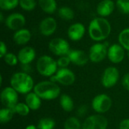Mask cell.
I'll use <instances>...</instances> for the list:
<instances>
[{
  "mask_svg": "<svg viewBox=\"0 0 129 129\" xmlns=\"http://www.w3.org/2000/svg\"><path fill=\"white\" fill-rule=\"evenodd\" d=\"M112 26L110 21L105 17H95L92 19L88 27L89 37L95 42L106 40L110 35Z\"/></svg>",
  "mask_w": 129,
  "mask_h": 129,
  "instance_id": "1",
  "label": "cell"
},
{
  "mask_svg": "<svg viewBox=\"0 0 129 129\" xmlns=\"http://www.w3.org/2000/svg\"><path fill=\"white\" fill-rule=\"evenodd\" d=\"M33 91L42 100L51 101L57 98L60 94V88L52 81H43L37 83Z\"/></svg>",
  "mask_w": 129,
  "mask_h": 129,
  "instance_id": "2",
  "label": "cell"
},
{
  "mask_svg": "<svg viewBox=\"0 0 129 129\" xmlns=\"http://www.w3.org/2000/svg\"><path fill=\"white\" fill-rule=\"evenodd\" d=\"M10 83L11 86L18 93L26 94L31 92L35 86L31 76L24 72H17L13 74Z\"/></svg>",
  "mask_w": 129,
  "mask_h": 129,
  "instance_id": "3",
  "label": "cell"
},
{
  "mask_svg": "<svg viewBox=\"0 0 129 129\" xmlns=\"http://www.w3.org/2000/svg\"><path fill=\"white\" fill-rule=\"evenodd\" d=\"M57 63L48 55H42L37 60L36 69L39 73L43 76L51 77L57 71Z\"/></svg>",
  "mask_w": 129,
  "mask_h": 129,
  "instance_id": "4",
  "label": "cell"
},
{
  "mask_svg": "<svg viewBox=\"0 0 129 129\" xmlns=\"http://www.w3.org/2000/svg\"><path fill=\"white\" fill-rule=\"evenodd\" d=\"M106 42H97L91 46L89 49V60L93 63H100L107 57L108 48Z\"/></svg>",
  "mask_w": 129,
  "mask_h": 129,
  "instance_id": "5",
  "label": "cell"
},
{
  "mask_svg": "<svg viewBox=\"0 0 129 129\" xmlns=\"http://www.w3.org/2000/svg\"><path fill=\"white\" fill-rule=\"evenodd\" d=\"M48 48L51 53L57 56L68 55L70 51V47L68 42L63 38H54L48 44Z\"/></svg>",
  "mask_w": 129,
  "mask_h": 129,
  "instance_id": "6",
  "label": "cell"
},
{
  "mask_svg": "<svg viewBox=\"0 0 129 129\" xmlns=\"http://www.w3.org/2000/svg\"><path fill=\"white\" fill-rule=\"evenodd\" d=\"M50 78H51V81L67 86L73 85L76 80V76L74 73L67 68L58 69L57 73Z\"/></svg>",
  "mask_w": 129,
  "mask_h": 129,
  "instance_id": "7",
  "label": "cell"
},
{
  "mask_svg": "<svg viewBox=\"0 0 129 129\" xmlns=\"http://www.w3.org/2000/svg\"><path fill=\"white\" fill-rule=\"evenodd\" d=\"M112 100L110 96L105 94H101L94 98L91 106L96 113L101 114L108 112L112 107Z\"/></svg>",
  "mask_w": 129,
  "mask_h": 129,
  "instance_id": "8",
  "label": "cell"
},
{
  "mask_svg": "<svg viewBox=\"0 0 129 129\" xmlns=\"http://www.w3.org/2000/svg\"><path fill=\"white\" fill-rule=\"evenodd\" d=\"M108 121L101 114L92 115L87 117L82 123V129H107Z\"/></svg>",
  "mask_w": 129,
  "mask_h": 129,
  "instance_id": "9",
  "label": "cell"
},
{
  "mask_svg": "<svg viewBox=\"0 0 129 129\" xmlns=\"http://www.w3.org/2000/svg\"><path fill=\"white\" fill-rule=\"evenodd\" d=\"M18 92L11 86L5 88L1 92V101L5 108L14 110L18 104Z\"/></svg>",
  "mask_w": 129,
  "mask_h": 129,
  "instance_id": "10",
  "label": "cell"
},
{
  "mask_svg": "<svg viewBox=\"0 0 129 129\" xmlns=\"http://www.w3.org/2000/svg\"><path fill=\"white\" fill-rule=\"evenodd\" d=\"M119 79V72L115 67L106 68L102 74L101 83L106 88H110L116 85Z\"/></svg>",
  "mask_w": 129,
  "mask_h": 129,
  "instance_id": "11",
  "label": "cell"
},
{
  "mask_svg": "<svg viewBox=\"0 0 129 129\" xmlns=\"http://www.w3.org/2000/svg\"><path fill=\"white\" fill-rule=\"evenodd\" d=\"M5 24L9 29L15 32L23 28L26 24V17L20 13H12L5 17Z\"/></svg>",
  "mask_w": 129,
  "mask_h": 129,
  "instance_id": "12",
  "label": "cell"
},
{
  "mask_svg": "<svg viewBox=\"0 0 129 129\" xmlns=\"http://www.w3.org/2000/svg\"><path fill=\"white\" fill-rule=\"evenodd\" d=\"M57 28V23L56 20L52 17H47L41 20L39 30L40 33L44 36H50L53 35Z\"/></svg>",
  "mask_w": 129,
  "mask_h": 129,
  "instance_id": "13",
  "label": "cell"
},
{
  "mask_svg": "<svg viewBox=\"0 0 129 129\" xmlns=\"http://www.w3.org/2000/svg\"><path fill=\"white\" fill-rule=\"evenodd\" d=\"M125 48L120 44H113L108 48L107 57L113 63H119L125 58Z\"/></svg>",
  "mask_w": 129,
  "mask_h": 129,
  "instance_id": "14",
  "label": "cell"
},
{
  "mask_svg": "<svg viewBox=\"0 0 129 129\" xmlns=\"http://www.w3.org/2000/svg\"><path fill=\"white\" fill-rule=\"evenodd\" d=\"M86 32L85 26L83 23L77 22L71 24L67 29V36L71 41H80L85 36Z\"/></svg>",
  "mask_w": 129,
  "mask_h": 129,
  "instance_id": "15",
  "label": "cell"
},
{
  "mask_svg": "<svg viewBox=\"0 0 129 129\" xmlns=\"http://www.w3.org/2000/svg\"><path fill=\"white\" fill-rule=\"evenodd\" d=\"M116 3L113 0H102L96 8V12L101 17H107L113 14L116 8Z\"/></svg>",
  "mask_w": 129,
  "mask_h": 129,
  "instance_id": "16",
  "label": "cell"
},
{
  "mask_svg": "<svg viewBox=\"0 0 129 129\" xmlns=\"http://www.w3.org/2000/svg\"><path fill=\"white\" fill-rule=\"evenodd\" d=\"M36 50L30 46H25L22 48L18 54V60L21 64H29L36 58Z\"/></svg>",
  "mask_w": 129,
  "mask_h": 129,
  "instance_id": "17",
  "label": "cell"
},
{
  "mask_svg": "<svg viewBox=\"0 0 129 129\" xmlns=\"http://www.w3.org/2000/svg\"><path fill=\"white\" fill-rule=\"evenodd\" d=\"M71 63L76 66H84L89 60V56L82 50H70L68 54Z\"/></svg>",
  "mask_w": 129,
  "mask_h": 129,
  "instance_id": "18",
  "label": "cell"
},
{
  "mask_svg": "<svg viewBox=\"0 0 129 129\" xmlns=\"http://www.w3.org/2000/svg\"><path fill=\"white\" fill-rule=\"evenodd\" d=\"M31 37V32L28 29L22 28L14 32L13 35V40L15 44L18 45H24L30 41Z\"/></svg>",
  "mask_w": 129,
  "mask_h": 129,
  "instance_id": "19",
  "label": "cell"
},
{
  "mask_svg": "<svg viewBox=\"0 0 129 129\" xmlns=\"http://www.w3.org/2000/svg\"><path fill=\"white\" fill-rule=\"evenodd\" d=\"M25 103L32 110H36L40 108L42 104V99L33 91L26 94Z\"/></svg>",
  "mask_w": 129,
  "mask_h": 129,
  "instance_id": "20",
  "label": "cell"
},
{
  "mask_svg": "<svg viewBox=\"0 0 129 129\" xmlns=\"http://www.w3.org/2000/svg\"><path fill=\"white\" fill-rule=\"evenodd\" d=\"M39 6L46 14H52L57 11V4L56 0H39Z\"/></svg>",
  "mask_w": 129,
  "mask_h": 129,
  "instance_id": "21",
  "label": "cell"
},
{
  "mask_svg": "<svg viewBox=\"0 0 129 129\" xmlns=\"http://www.w3.org/2000/svg\"><path fill=\"white\" fill-rule=\"evenodd\" d=\"M57 15L63 20H72L74 18V11L68 6H62L57 9Z\"/></svg>",
  "mask_w": 129,
  "mask_h": 129,
  "instance_id": "22",
  "label": "cell"
},
{
  "mask_svg": "<svg viewBox=\"0 0 129 129\" xmlns=\"http://www.w3.org/2000/svg\"><path fill=\"white\" fill-rule=\"evenodd\" d=\"M60 104L62 109L66 112H71L74 108V102L68 94H61L60 97Z\"/></svg>",
  "mask_w": 129,
  "mask_h": 129,
  "instance_id": "23",
  "label": "cell"
},
{
  "mask_svg": "<svg viewBox=\"0 0 129 129\" xmlns=\"http://www.w3.org/2000/svg\"><path fill=\"white\" fill-rule=\"evenodd\" d=\"M119 44H120L125 50L129 51V27L123 29L118 36Z\"/></svg>",
  "mask_w": 129,
  "mask_h": 129,
  "instance_id": "24",
  "label": "cell"
},
{
  "mask_svg": "<svg viewBox=\"0 0 129 129\" xmlns=\"http://www.w3.org/2000/svg\"><path fill=\"white\" fill-rule=\"evenodd\" d=\"M14 110L9 108H2L0 110V122L2 124H5L11 121L13 118Z\"/></svg>",
  "mask_w": 129,
  "mask_h": 129,
  "instance_id": "25",
  "label": "cell"
},
{
  "mask_svg": "<svg viewBox=\"0 0 129 129\" xmlns=\"http://www.w3.org/2000/svg\"><path fill=\"white\" fill-rule=\"evenodd\" d=\"M82 125L80 121L76 117H70L68 118L64 124H63V128L64 129H82Z\"/></svg>",
  "mask_w": 129,
  "mask_h": 129,
  "instance_id": "26",
  "label": "cell"
},
{
  "mask_svg": "<svg viewBox=\"0 0 129 129\" xmlns=\"http://www.w3.org/2000/svg\"><path fill=\"white\" fill-rule=\"evenodd\" d=\"M55 127V121L51 118L45 117L42 118L39 122L37 128L38 129H54Z\"/></svg>",
  "mask_w": 129,
  "mask_h": 129,
  "instance_id": "27",
  "label": "cell"
},
{
  "mask_svg": "<svg viewBox=\"0 0 129 129\" xmlns=\"http://www.w3.org/2000/svg\"><path fill=\"white\" fill-rule=\"evenodd\" d=\"M20 0H0V8L2 11H11L19 5Z\"/></svg>",
  "mask_w": 129,
  "mask_h": 129,
  "instance_id": "28",
  "label": "cell"
},
{
  "mask_svg": "<svg viewBox=\"0 0 129 129\" xmlns=\"http://www.w3.org/2000/svg\"><path fill=\"white\" fill-rule=\"evenodd\" d=\"M15 113L19 114L22 116H26L29 113L30 109L26 103H18L14 109Z\"/></svg>",
  "mask_w": 129,
  "mask_h": 129,
  "instance_id": "29",
  "label": "cell"
},
{
  "mask_svg": "<svg viewBox=\"0 0 129 129\" xmlns=\"http://www.w3.org/2000/svg\"><path fill=\"white\" fill-rule=\"evenodd\" d=\"M19 5L20 8L26 11H31L36 7V0H20Z\"/></svg>",
  "mask_w": 129,
  "mask_h": 129,
  "instance_id": "30",
  "label": "cell"
},
{
  "mask_svg": "<svg viewBox=\"0 0 129 129\" xmlns=\"http://www.w3.org/2000/svg\"><path fill=\"white\" fill-rule=\"evenodd\" d=\"M116 6L121 13L129 14V0H116Z\"/></svg>",
  "mask_w": 129,
  "mask_h": 129,
  "instance_id": "31",
  "label": "cell"
},
{
  "mask_svg": "<svg viewBox=\"0 0 129 129\" xmlns=\"http://www.w3.org/2000/svg\"><path fill=\"white\" fill-rule=\"evenodd\" d=\"M4 59V61L9 66H15L18 63V57H17V55H15L13 53H7L5 57H3Z\"/></svg>",
  "mask_w": 129,
  "mask_h": 129,
  "instance_id": "32",
  "label": "cell"
},
{
  "mask_svg": "<svg viewBox=\"0 0 129 129\" xmlns=\"http://www.w3.org/2000/svg\"><path fill=\"white\" fill-rule=\"evenodd\" d=\"M57 66L60 68H67V67L70 65V63H71L70 59L68 55H65V56H61L57 60Z\"/></svg>",
  "mask_w": 129,
  "mask_h": 129,
  "instance_id": "33",
  "label": "cell"
},
{
  "mask_svg": "<svg viewBox=\"0 0 129 129\" xmlns=\"http://www.w3.org/2000/svg\"><path fill=\"white\" fill-rule=\"evenodd\" d=\"M87 112H88V107H87V105L83 104L77 109L76 115L79 117H83L84 116L86 115Z\"/></svg>",
  "mask_w": 129,
  "mask_h": 129,
  "instance_id": "34",
  "label": "cell"
},
{
  "mask_svg": "<svg viewBox=\"0 0 129 129\" xmlns=\"http://www.w3.org/2000/svg\"><path fill=\"white\" fill-rule=\"evenodd\" d=\"M7 53V45L4 42L2 41L0 42V57L3 58Z\"/></svg>",
  "mask_w": 129,
  "mask_h": 129,
  "instance_id": "35",
  "label": "cell"
},
{
  "mask_svg": "<svg viewBox=\"0 0 129 129\" xmlns=\"http://www.w3.org/2000/svg\"><path fill=\"white\" fill-rule=\"evenodd\" d=\"M122 85L125 89L129 91V72L124 76L122 79Z\"/></svg>",
  "mask_w": 129,
  "mask_h": 129,
  "instance_id": "36",
  "label": "cell"
},
{
  "mask_svg": "<svg viewBox=\"0 0 129 129\" xmlns=\"http://www.w3.org/2000/svg\"><path fill=\"white\" fill-rule=\"evenodd\" d=\"M119 129H129V119H124L120 122Z\"/></svg>",
  "mask_w": 129,
  "mask_h": 129,
  "instance_id": "37",
  "label": "cell"
},
{
  "mask_svg": "<svg viewBox=\"0 0 129 129\" xmlns=\"http://www.w3.org/2000/svg\"><path fill=\"white\" fill-rule=\"evenodd\" d=\"M21 67H22L23 72H24L26 73H28L29 74V73L32 71L31 67H30L29 64H21Z\"/></svg>",
  "mask_w": 129,
  "mask_h": 129,
  "instance_id": "38",
  "label": "cell"
},
{
  "mask_svg": "<svg viewBox=\"0 0 129 129\" xmlns=\"http://www.w3.org/2000/svg\"><path fill=\"white\" fill-rule=\"evenodd\" d=\"M38 128H36V126H35L34 125H29L26 127L25 129H37Z\"/></svg>",
  "mask_w": 129,
  "mask_h": 129,
  "instance_id": "39",
  "label": "cell"
},
{
  "mask_svg": "<svg viewBox=\"0 0 129 129\" xmlns=\"http://www.w3.org/2000/svg\"><path fill=\"white\" fill-rule=\"evenodd\" d=\"M128 58H129V51H128Z\"/></svg>",
  "mask_w": 129,
  "mask_h": 129,
  "instance_id": "40",
  "label": "cell"
}]
</instances>
